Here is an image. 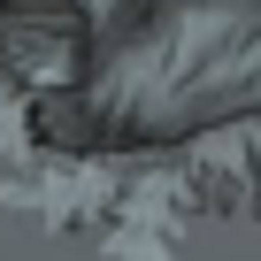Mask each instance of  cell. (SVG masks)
I'll return each mask as SVG.
<instances>
[{
    "instance_id": "obj_1",
    "label": "cell",
    "mask_w": 261,
    "mask_h": 261,
    "mask_svg": "<svg viewBox=\"0 0 261 261\" xmlns=\"http://www.w3.org/2000/svg\"><path fill=\"white\" fill-rule=\"evenodd\" d=\"M261 108V0H0V200L39 154H154Z\"/></svg>"
},
{
    "instance_id": "obj_2",
    "label": "cell",
    "mask_w": 261,
    "mask_h": 261,
    "mask_svg": "<svg viewBox=\"0 0 261 261\" xmlns=\"http://www.w3.org/2000/svg\"><path fill=\"white\" fill-rule=\"evenodd\" d=\"M192 215L200 207H192V192L177 185L169 162H130V177H123V192H115V207L92 238H100L108 261H177Z\"/></svg>"
},
{
    "instance_id": "obj_3",
    "label": "cell",
    "mask_w": 261,
    "mask_h": 261,
    "mask_svg": "<svg viewBox=\"0 0 261 261\" xmlns=\"http://www.w3.org/2000/svg\"><path fill=\"white\" fill-rule=\"evenodd\" d=\"M169 169L192 192V207H261V108L185 139Z\"/></svg>"
}]
</instances>
